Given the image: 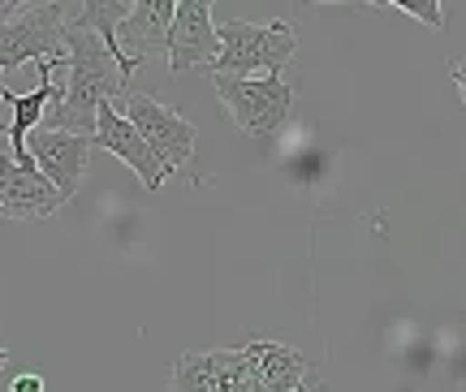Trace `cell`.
Masks as SVG:
<instances>
[{
  "label": "cell",
  "mask_w": 466,
  "mask_h": 392,
  "mask_svg": "<svg viewBox=\"0 0 466 392\" xmlns=\"http://www.w3.org/2000/svg\"><path fill=\"white\" fill-rule=\"evenodd\" d=\"M242 354L238 349H208V354H182L173 362L168 376V392H212L220 384V376L238 367Z\"/></svg>",
  "instance_id": "12"
},
{
  "label": "cell",
  "mask_w": 466,
  "mask_h": 392,
  "mask_svg": "<svg viewBox=\"0 0 466 392\" xmlns=\"http://www.w3.org/2000/svg\"><path fill=\"white\" fill-rule=\"evenodd\" d=\"M217 26H212V5L208 0H173V22H168V69L190 74L208 69L217 61Z\"/></svg>",
  "instance_id": "7"
},
{
  "label": "cell",
  "mask_w": 466,
  "mask_h": 392,
  "mask_svg": "<svg viewBox=\"0 0 466 392\" xmlns=\"http://www.w3.org/2000/svg\"><path fill=\"white\" fill-rule=\"evenodd\" d=\"M66 65H69V82L61 86V95L44 108L35 130H66L91 138L96 134V108L104 99L113 104V95L126 99V86H121V74H116L113 56L104 52L100 39L83 31V26H69V22H66Z\"/></svg>",
  "instance_id": "1"
},
{
  "label": "cell",
  "mask_w": 466,
  "mask_h": 392,
  "mask_svg": "<svg viewBox=\"0 0 466 392\" xmlns=\"http://www.w3.org/2000/svg\"><path fill=\"white\" fill-rule=\"evenodd\" d=\"M217 61L208 65L212 78H281V69L299 52V35L289 22H225L217 26Z\"/></svg>",
  "instance_id": "2"
},
{
  "label": "cell",
  "mask_w": 466,
  "mask_h": 392,
  "mask_svg": "<svg viewBox=\"0 0 466 392\" xmlns=\"http://www.w3.org/2000/svg\"><path fill=\"white\" fill-rule=\"evenodd\" d=\"M116 113L130 121L134 134L147 143V151L160 160V168H165L168 177H173L182 164H190V156H195V126H190L182 113H173V108L160 104L156 95H138V91H130V95L121 99Z\"/></svg>",
  "instance_id": "5"
},
{
  "label": "cell",
  "mask_w": 466,
  "mask_h": 392,
  "mask_svg": "<svg viewBox=\"0 0 466 392\" xmlns=\"http://www.w3.org/2000/svg\"><path fill=\"white\" fill-rule=\"evenodd\" d=\"M5 362H9V354H5V349H0V367H5Z\"/></svg>",
  "instance_id": "15"
},
{
  "label": "cell",
  "mask_w": 466,
  "mask_h": 392,
  "mask_svg": "<svg viewBox=\"0 0 466 392\" xmlns=\"http://www.w3.org/2000/svg\"><path fill=\"white\" fill-rule=\"evenodd\" d=\"M212 91L247 138L277 134L294 108V86L285 78H212Z\"/></svg>",
  "instance_id": "4"
},
{
  "label": "cell",
  "mask_w": 466,
  "mask_h": 392,
  "mask_svg": "<svg viewBox=\"0 0 466 392\" xmlns=\"http://www.w3.org/2000/svg\"><path fill=\"white\" fill-rule=\"evenodd\" d=\"M96 147L108 151V156H116V160L126 164V168H134V173H138V181L147 186L151 195H156V190L165 186L168 173L160 168V160L151 156L147 143H143V138L134 134V126H130V121H126L121 113H116L108 99H104L100 108H96V134H91V151H96Z\"/></svg>",
  "instance_id": "8"
},
{
  "label": "cell",
  "mask_w": 466,
  "mask_h": 392,
  "mask_svg": "<svg viewBox=\"0 0 466 392\" xmlns=\"http://www.w3.org/2000/svg\"><path fill=\"white\" fill-rule=\"evenodd\" d=\"M26 61L66 65V5H0V69Z\"/></svg>",
  "instance_id": "3"
},
{
  "label": "cell",
  "mask_w": 466,
  "mask_h": 392,
  "mask_svg": "<svg viewBox=\"0 0 466 392\" xmlns=\"http://www.w3.org/2000/svg\"><path fill=\"white\" fill-rule=\"evenodd\" d=\"M9 392H44V376H35V371H26V376L14 379V388Z\"/></svg>",
  "instance_id": "14"
},
{
  "label": "cell",
  "mask_w": 466,
  "mask_h": 392,
  "mask_svg": "<svg viewBox=\"0 0 466 392\" xmlns=\"http://www.w3.org/2000/svg\"><path fill=\"white\" fill-rule=\"evenodd\" d=\"M242 358H247L250 376L264 384V392H302L307 388V358H302L299 349H289V345H277V341H250L242 349Z\"/></svg>",
  "instance_id": "11"
},
{
  "label": "cell",
  "mask_w": 466,
  "mask_h": 392,
  "mask_svg": "<svg viewBox=\"0 0 466 392\" xmlns=\"http://www.w3.org/2000/svg\"><path fill=\"white\" fill-rule=\"evenodd\" d=\"M26 156L35 160L39 177L48 181L56 195L74 198L83 186V168L91 156V138L83 134H66V130H31L26 134Z\"/></svg>",
  "instance_id": "6"
},
{
  "label": "cell",
  "mask_w": 466,
  "mask_h": 392,
  "mask_svg": "<svg viewBox=\"0 0 466 392\" xmlns=\"http://www.w3.org/2000/svg\"><path fill=\"white\" fill-rule=\"evenodd\" d=\"M393 9L419 17V22H423V26H432V31H441V26H445V9H441L436 0H393Z\"/></svg>",
  "instance_id": "13"
},
{
  "label": "cell",
  "mask_w": 466,
  "mask_h": 392,
  "mask_svg": "<svg viewBox=\"0 0 466 392\" xmlns=\"http://www.w3.org/2000/svg\"><path fill=\"white\" fill-rule=\"evenodd\" d=\"M66 198L39 177L35 164H14V156H0V216L9 220H44L61 212Z\"/></svg>",
  "instance_id": "9"
},
{
  "label": "cell",
  "mask_w": 466,
  "mask_h": 392,
  "mask_svg": "<svg viewBox=\"0 0 466 392\" xmlns=\"http://www.w3.org/2000/svg\"><path fill=\"white\" fill-rule=\"evenodd\" d=\"M302 392H316V388H302Z\"/></svg>",
  "instance_id": "16"
},
{
  "label": "cell",
  "mask_w": 466,
  "mask_h": 392,
  "mask_svg": "<svg viewBox=\"0 0 466 392\" xmlns=\"http://www.w3.org/2000/svg\"><path fill=\"white\" fill-rule=\"evenodd\" d=\"M168 22L173 0H130V14L116 26V48L134 69L151 56H168Z\"/></svg>",
  "instance_id": "10"
}]
</instances>
